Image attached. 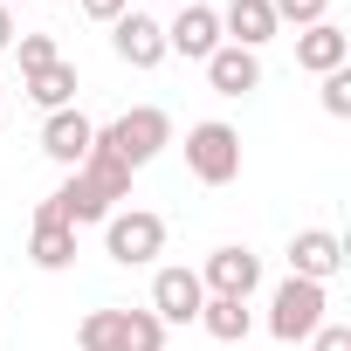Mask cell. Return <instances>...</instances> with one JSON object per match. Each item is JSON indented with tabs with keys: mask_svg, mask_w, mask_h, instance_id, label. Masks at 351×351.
<instances>
[{
	"mask_svg": "<svg viewBox=\"0 0 351 351\" xmlns=\"http://www.w3.org/2000/svg\"><path fill=\"white\" fill-rule=\"evenodd\" d=\"M97 145H104L117 165H131V172H138V165H152V158L172 145V117H165L158 104H138V110H124L117 124H104V131H97Z\"/></svg>",
	"mask_w": 351,
	"mask_h": 351,
	"instance_id": "cell-1",
	"label": "cell"
},
{
	"mask_svg": "<svg viewBox=\"0 0 351 351\" xmlns=\"http://www.w3.org/2000/svg\"><path fill=\"white\" fill-rule=\"evenodd\" d=\"M186 172H193L200 186H228V180H241V131L221 124V117L193 124V131H186Z\"/></svg>",
	"mask_w": 351,
	"mask_h": 351,
	"instance_id": "cell-2",
	"label": "cell"
},
{
	"mask_svg": "<svg viewBox=\"0 0 351 351\" xmlns=\"http://www.w3.org/2000/svg\"><path fill=\"white\" fill-rule=\"evenodd\" d=\"M324 310H330V303H324V282L289 276V282L276 289V303H269V330H276L282 344H303V337H317V324H330Z\"/></svg>",
	"mask_w": 351,
	"mask_h": 351,
	"instance_id": "cell-3",
	"label": "cell"
},
{
	"mask_svg": "<svg viewBox=\"0 0 351 351\" xmlns=\"http://www.w3.org/2000/svg\"><path fill=\"white\" fill-rule=\"evenodd\" d=\"M104 248H110V262H124V269H145V262L165 248V221H158V214H145V207H131V214H110V221H104Z\"/></svg>",
	"mask_w": 351,
	"mask_h": 351,
	"instance_id": "cell-4",
	"label": "cell"
},
{
	"mask_svg": "<svg viewBox=\"0 0 351 351\" xmlns=\"http://www.w3.org/2000/svg\"><path fill=\"white\" fill-rule=\"evenodd\" d=\"M200 303H207V289H200L193 269H158L152 276V317L158 324H200Z\"/></svg>",
	"mask_w": 351,
	"mask_h": 351,
	"instance_id": "cell-5",
	"label": "cell"
},
{
	"mask_svg": "<svg viewBox=\"0 0 351 351\" xmlns=\"http://www.w3.org/2000/svg\"><path fill=\"white\" fill-rule=\"evenodd\" d=\"M90 145H97V124H90L76 104H69V110H49V124H42V152H49L56 165L76 172V165L90 158Z\"/></svg>",
	"mask_w": 351,
	"mask_h": 351,
	"instance_id": "cell-6",
	"label": "cell"
},
{
	"mask_svg": "<svg viewBox=\"0 0 351 351\" xmlns=\"http://www.w3.org/2000/svg\"><path fill=\"white\" fill-rule=\"evenodd\" d=\"M255 282H262V255H248V248H214L207 255V276H200V289L207 296H255Z\"/></svg>",
	"mask_w": 351,
	"mask_h": 351,
	"instance_id": "cell-7",
	"label": "cell"
},
{
	"mask_svg": "<svg viewBox=\"0 0 351 351\" xmlns=\"http://www.w3.org/2000/svg\"><path fill=\"white\" fill-rule=\"evenodd\" d=\"M110 42H117V56L131 69H158L165 62V21H152V14H117L110 21Z\"/></svg>",
	"mask_w": 351,
	"mask_h": 351,
	"instance_id": "cell-8",
	"label": "cell"
},
{
	"mask_svg": "<svg viewBox=\"0 0 351 351\" xmlns=\"http://www.w3.org/2000/svg\"><path fill=\"white\" fill-rule=\"evenodd\" d=\"M214 49H221V14H214V8H180V21L165 28V56L207 62Z\"/></svg>",
	"mask_w": 351,
	"mask_h": 351,
	"instance_id": "cell-9",
	"label": "cell"
},
{
	"mask_svg": "<svg viewBox=\"0 0 351 351\" xmlns=\"http://www.w3.org/2000/svg\"><path fill=\"white\" fill-rule=\"evenodd\" d=\"M337 269H344V241H337L330 228H303V234L289 241V276L324 282V276H337Z\"/></svg>",
	"mask_w": 351,
	"mask_h": 351,
	"instance_id": "cell-10",
	"label": "cell"
},
{
	"mask_svg": "<svg viewBox=\"0 0 351 351\" xmlns=\"http://www.w3.org/2000/svg\"><path fill=\"white\" fill-rule=\"evenodd\" d=\"M276 14H269V0H228L221 8V42H234V49H262V42H276Z\"/></svg>",
	"mask_w": 351,
	"mask_h": 351,
	"instance_id": "cell-11",
	"label": "cell"
},
{
	"mask_svg": "<svg viewBox=\"0 0 351 351\" xmlns=\"http://www.w3.org/2000/svg\"><path fill=\"white\" fill-rule=\"evenodd\" d=\"M344 62H351V35H344V28L317 21V28H303V35H296V69L330 76V69H344Z\"/></svg>",
	"mask_w": 351,
	"mask_h": 351,
	"instance_id": "cell-12",
	"label": "cell"
},
{
	"mask_svg": "<svg viewBox=\"0 0 351 351\" xmlns=\"http://www.w3.org/2000/svg\"><path fill=\"white\" fill-rule=\"evenodd\" d=\"M207 83H214L221 97H248V90H262V62H255L248 49L221 42V49L207 56Z\"/></svg>",
	"mask_w": 351,
	"mask_h": 351,
	"instance_id": "cell-13",
	"label": "cell"
},
{
	"mask_svg": "<svg viewBox=\"0 0 351 351\" xmlns=\"http://www.w3.org/2000/svg\"><path fill=\"white\" fill-rule=\"evenodd\" d=\"M76 180H83V186H90V193H97L110 214H117V200H131V165H117L104 145H90V158L76 165Z\"/></svg>",
	"mask_w": 351,
	"mask_h": 351,
	"instance_id": "cell-14",
	"label": "cell"
},
{
	"mask_svg": "<svg viewBox=\"0 0 351 351\" xmlns=\"http://www.w3.org/2000/svg\"><path fill=\"white\" fill-rule=\"evenodd\" d=\"M28 262H35V269H69V262H76V228H69V221H49V214H35Z\"/></svg>",
	"mask_w": 351,
	"mask_h": 351,
	"instance_id": "cell-15",
	"label": "cell"
},
{
	"mask_svg": "<svg viewBox=\"0 0 351 351\" xmlns=\"http://www.w3.org/2000/svg\"><path fill=\"white\" fill-rule=\"evenodd\" d=\"M200 330H207L214 344H241V337L255 330V317H248L241 296H207V303H200Z\"/></svg>",
	"mask_w": 351,
	"mask_h": 351,
	"instance_id": "cell-16",
	"label": "cell"
},
{
	"mask_svg": "<svg viewBox=\"0 0 351 351\" xmlns=\"http://www.w3.org/2000/svg\"><path fill=\"white\" fill-rule=\"evenodd\" d=\"M28 97H35L42 110H69V104H76V62H49V69H35V76H28Z\"/></svg>",
	"mask_w": 351,
	"mask_h": 351,
	"instance_id": "cell-17",
	"label": "cell"
},
{
	"mask_svg": "<svg viewBox=\"0 0 351 351\" xmlns=\"http://www.w3.org/2000/svg\"><path fill=\"white\" fill-rule=\"evenodd\" d=\"M117 351H165V324L152 310H124V330H117Z\"/></svg>",
	"mask_w": 351,
	"mask_h": 351,
	"instance_id": "cell-18",
	"label": "cell"
},
{
	"mask_svg": "<svg viewBox=\"0 0 351 351\" xmlns=\"http://www.w3.org/2000/svg\"><path fill=\"white\" fill-rule=\"evenodd\" d=\"M117 330H124V310H90L76 324V344L83 351H117Z\"/></svg>",
	"mask_w": 351,
	"mask_h": 351,
	"instance_id": "cell-19",
	"label": "cell"
},
{
	"mask_svg": "<svg viewBox=\"0 0 351 351\" xmlns=\"http://www.w3.org/2000/svg\"><path fill=\"white\" fill-rule=\"evenodd\" d=\"M14 49H21V76H35V69H49V62H62V49H56V35H14Z\"/></svg>",
	"mask_w": 351,
	"mask_h": 351,
	"instance_id": "cell-20",
	"label": "cell"
},
{
	"mask_svg": "<svg viewBox=\"0 0 351 351\" xmlns=\"http://www.w3.org/2000/svg\"><path fill=\"white\" fill-rule=\"evenodd\" d=\"M269 14L276 21H296V28H317L330 14V0H269Z\"/></svg>",
	"mask_w": 351,
	"mask_h": 351,
	"instance_id": "cell-21",
	"label": "cell"
},
{
	"mask_svg": "<svg viewBox=\"0 0 351 351\" xmlns=\"http://www.w3.org/2000/svg\"><path fill=\"white\" fill-rule=\"evenodd\" d=\"M324 110L330 117H351V69H330L324 76Z\"/></svg>",
	"mask_w": 351,
	"mask_h": 351,
	"instance_id": "cell-22",
	"label": "cell"
},
{
	"mask_svg": "<svg viewBox=\"0 0 351 351\" xmlns=\"http://www.w3.org/2000/svg\"><path fill=\"white\" fill-rule=\"evenodd\" d=\"M317 351H351V324H317Z\"/></svg>",
	"mask_w": 351,
	"mask_h": 351,
	"instance_id": "cell-23",
	"label": "cell"
},
{
	"mask_svg": "<svg viewBox=\"0 0 351 351\" xmlns=\"http://www.w3.org/2000/svg\"><path fill=\"white\" fill-rule=\"evenodd\" d=\"M76 8H83V14H90V21H117V14H124V8H131V0H76Z\"/></svg>",
	"mask_w": 351,
	"mask_h": 351,
	"instance_id": "cell-24",
	"label": "cell"
},
{
	"mask_svg": "<svg viewBox=\"0 0 351 351\" xmlns=\"http://www.w3.org/2000/svg\"><path fill=\"white\" fill-rule=\"evenodd\" d=\"M0 49H14V14L0 8Z\"/></svg>",
	"mask_w": 351,
	"mask_h": 351,
	"instance_id": "cell-25",
	"label": "cell"
},
{
	"mask_svg": "<svg viewBox=\"0 0 351 351\" xmlns=\"http://www.w3.org/2000/svg\"><path fill=\"white\" fill-rule=\"evenodd\" d=\"M186 8H207V0H186Z\"/></svg>",
	"mask_w": 351,
	"mask_h": 351,
	"instance_id": "cell-26",
	"label": "cell"
},
{
	"mask_svg": "<svg viewBox=\"0 0 351 351\" xmlns=\"http://www.w3.org/2000/svg\"><path fill=\"white\" fill-rule=\"evenodd\" d=\"M49 8H62V0H49Z\"/></svg>",
	"mask_w": 351,
	"mask_h": 351,
	"instance_id": "cell-27",
	"label": "cell"
},
{
	"mask_svg": "<svg viewBox=\"0 0 351 351\" xmlns=\"http://www.w3.org/2000/svg\"><path fill=\"white\" fill-rule=\"evenodd\" d=\"M0 8H8V0H0Z\"/></svg>",
	"mask_w": 351,
	"mask_h": 351,
	"instance_id": "cell-28",
	"label": "cell"
}]
</instances>
